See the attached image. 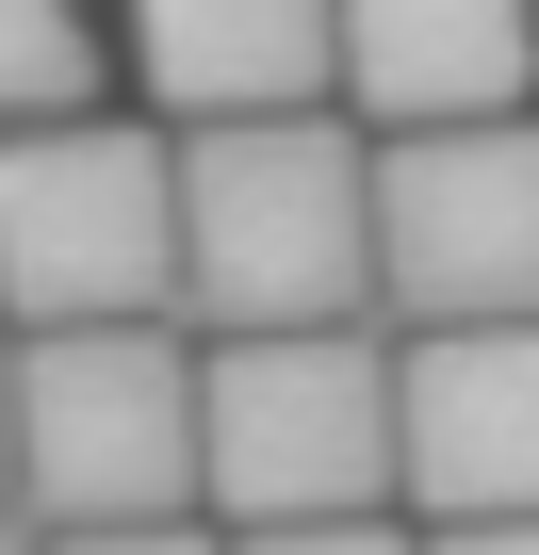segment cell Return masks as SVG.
<instances>
[{
	"instance_id": "cell-14",
	"label": "cell",
	"mask_w": 539,
	"mask_h": 555,
	"mask_svg": "<svg viewBox=\"0 0 539 555\" xmlns=\"http://www.w3.org/2000/svg\"><path fill=\"white\" fill-rule=\"evenodd\" d=\"M0 555H34V522H17V506H0Z\"/></svg>"
},
{
	"instance_id": "cell-4",
	"label": "cell",
	"mask_w": 539,
	"mask_h": 555,
	"mask_svg": "<svg viewBox=\"0 0 539 555\" xmlns=\"http://www.w3.org/2000/svg\"><path fill=\"white\" fill-rule=\"evenodd\" d=\"M0 506L34 539L196 522V344L180 327H50L17 344V457Z\"/></svg>"
},
{
	"instance_id": "cell-1",
	"label": "cell",
	"mask_w": 539,
	"mask_h": 555,
	"mask_svg": "<svg viewBox=\"0 0 539 555\" xmlns=\"http://www.w3.org/2000/svg\"><path fill=\"white\" fill-rule=\"evenodd\" d=\"M360 131L295 115V131H213L180 147V344H328L376 327V212H360Z\"/></svg>"
},
{
	"instance_id": "cell-15",
	"label": "cell",
	"mask_w": 539,
	"mask_h": 555,
	"mask_svg": "<svg viewBox=\"0 0 539 555\" xmlns=\"http://www.w3.org/2000/svg\"><path fill=\"white\" fill-rule=\"evenodd\" d=\"M523 131H539V99H523Z\"/></svg>"
},
{
	"instance_id": "cell-7",
	"label": "cell",
	"mask_w": 539,
	"mask_h": 555,
	"mask_svg": "<svg viewBox=\"0 0 539 555\" xmlns=\"http://www.w3.org/2000/svg\"><path fill=\"white\" fill-rule=\"evenodd\" d=\"M115 99H131L164 147L295 131V115L344 99L328 0H131V17H115Z\"/></svg>"
},
{
	"instance_id": "cell-5",
	"label": "cell",
	"mask_w": 539,
	"mask_h": 555,
	"mask_svg": "<svg viewBox=\"0 0 539 555\" xmlns=\"http://www.w3.org/2000/svg\"><path fill=\"white\" fill-rule=\"evenodd\" d=\"M376 212V327H539V131H441V147H360Z\"/></svg>"
},
{
	"instance_id": "cell-13",
	"label": "cell",
	"mask_w": 539,
	"mask_h": 555,
	"mask_svg": "<svg viewBox=\"0 0 539 555\" xmlns=\"http://www.w3.org/2000/svg\"><path fill=\"white\" fill-rule=\"evenodd\" d=\"M0 457H17V344H0Z\"/></svg>"
},
{
	"instance_id": "cell-10",
	"label": "cell",
	"mask_w": 539,
	"mask_h": 555,
	"mask_svg": "<svg viewBox=\"0 0 539 555\" xmlns=\"http://www.w3.org/2000/svg\"><path fill=\"white\" fill-rule=\"evenodd\" d=\"M229 555H409V522H295V539H229Z\"/></svg>"
},
{
	"instance_id": "cell-2",
	"label": "cell",
	"mask_w": 539,
	"mask_h": 555,
	"mask_svg": "<svg viewBox=\"0 0 539 555\" xmlns=\"http://www.w3.org/2000/svg\"><path fill=\"white\" fill-rule=\"evenodd\" d=\"M196 522L213 539L393 522V327L196 344Z\"/></svg>"
},
{
	"instance_id": "cell-9",
	"label": "cell",
	"mask_w": 539,
	"mask_h": 555,
	"mask_svg": "<svg viewBox=\"0 0 539 555\" xmlns=\"http://www.w3.org/2000/svg\"><path fill=\"white\" fill-rule=\"evenodd\" d=\"M115 99V17L82 0H0V131H50Z\"/></svg>"
},
{
	"instance_id": "cell-6",
	"label": "cell",
	"mask_w": 539,
	"mask_h": 555,
	"mask_svg": "<svg viewBox=\"0 0 539 555\" xmlns=\"http://www.w3.org/2000/svg\"><path fill=\"white\" fill-rule=\"evenodd\" d=\"M393 522L409 539L539 522V327L393 344Z\"/></svg>"
},
{
	"instance_id": "cell-11",
	"label": "cell",
	"mask_w": 539,
	"mask_h": 555,
	"mask_svg": "<svg viewBox=\"0 0 539 555\" xmlns=\"http://www.w3.org/2000/svg\"><path fill=\"white\" fill-rule=\"evenodd\" d=\"M34 555H229L213 522H147V539H34Z\"/></svg>"
},
{
	"instance_id": "cell-3",
	"label": "cell",
	"mask_w": 539,
	"mask_h": 555,
	"mask_svg": "<svg viewBox=\"0 0 539 555\" xmlns=\"http://www.w3.org/2000/svg\"><path fill=\"white\" fill-rule=\"evenodd\" d=\"M164 295H180V147L131 99L0 131V344L164 327Z\"/></svg>"
},
{
	"instance_id": "cell-12",
	"label": "cell",
	"mask_w": 539,
	"mask_h": 555,
	"mask_svg": "<svg viewBox=\"0 0 539 555\" xmlns=\"http://www.w3.org/2000/svg\"><path fill=\"white\" fill-rule=\"evenodd\" d=\"M409 555H539V522H474V539H409Z\"/></svg>"
},
{
	"instance_id": "cell-8",
	"label": "cell",
	"mask_w": 539,
	"mask_h": 555,
	"mask_svg": "<svg viewBox=\"0 0 539 555\" xmlns=\"http://www.w3.org/2000/svg\"><path fill=\"white\" fill-rule=\"evenodd\" d=\"M344 50V131L360 147H441V131H523L539 99V17L523 0H328Z\"/></svg>"
}]
</instances>
